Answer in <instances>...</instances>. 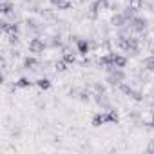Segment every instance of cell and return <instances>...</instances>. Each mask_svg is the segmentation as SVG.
Here are the masks:
<instances>
[{
	"mask_svg": "<svg viewBox=\"0 0 154 154\" xmlns=\"http://www.w3.org/2000/svg\"><path fill=\"white\" fill-rule=\"evenodd\" d=\"M134 11H136V9H132V8H129V9H125V11L122 13V15L125 17V20H127V24H129V22H131L132 18H134Z\"/></svg>",
	"mask_w": 154,
	"mask_h": 154,
	"instance_id": "4fadbf2b",
	"label": "cell"
},
{
	"mask_svg": "<svg viewBox=\"0 0 154 154\" xmlns=\"http://www.w3.org/2000/svg\"><path fill=\"white\" fill-rule=\"evenodd\" d=\"M44 49H45V44H44L40 38H33V40L29 42V51H31V53L40 54V53H44Z\"/></svg>",
	"mask_w": 154,
	"mask_h": 154,
	"instance_id": "277c9868",
	"label": "cell"
},
{
	"mask_svg": "<svg viewBox=\"0 0 154 154\" xmlns=\"http://www.w3.org/2000/svg\"><path fill=\"white\" fill-rule=\"evenodd\" d=\"M76 47H78V53H82V54L89 53V44L85 40H78V42H76Z\"/></svg>",
	"mask_w": 154,
	"mask_h": 154,
	"instance_id": "ba28073f",
	"label": "cell"
},
{
	"mask_svg": "<svg viewBox=\"0 0 154 154\" xmlns=\"http://www.w3.org/2000/svg\"><path fill=\"white\" fill-rule=\"evenodd\" d=\"M129 27H131V31H134V33H141V31L145 29V20L140 18V17H134V18L129 22Z\"/></svg>",
	"mask_w": 154,
	"mask_h": 154,
	"instance_id": "3957f363",
	"label": "cell"
},
{
	"mask_svg": "<svg viewBox=\"0 0 154 154\" xmlns=\"http://www.w3.org/2000/svg\"><path fill=\"white\" fill-rule=\"evenodd\" d=\"M36 63H38V62H36L35 58H31V56H27V58L24 60V67H26V69H35Z\"/></svg>",
	"mask_w": 154,
	"mask_h": 154,
	"instance_id": "30bf717a",
	"label": "cell"
},
{
	"mask_svg": "<svg viewBox=\"0 0 154 154\" xmlns=\"http://www.w3.org/2000/svg\"><path fill=\"white\" fill-rule=\"evenodd\" d=\"M120 89H122V91H123L125 94H129L131 98H134V100H138V102L141 100V94H140L138 91H132L131 87H127V85H123V84H120Z\"/></svg>",
	"mask_w": 154,
	"mask_h": 154,
	"instance_id": "5b68a950",
	"label": "cell"
},
{
	"mask_svg": "<svg viewBox=\"0 0 154 154\" xmlns=\"http://www.w3.org/2000/svg\"><path fill=\"white\" fill-rule=\"evenodd\" d=\"M63 60H65L67 63H72L76 58H74V54H72L71 51H63Z\"/></svg>",
	"mask_w": 154,
	"mask_h": 154,
	"instance_id": "9a60e30c",
	"label": "cell"
},
{
	"mask_svg": "<svg viewBox=\"0 0 154 154\" xmlns=\"http://www.w3.org/2000/svg\"><path fill=\"white\" fill-rule=\"evenodd\" d=\"M125 63H127V58H125V56L114 54V62H112V65H114V67H123Z\"/></svg>",
	"mask_w": 154,
	"mask_h": 154,
	"instance_id": "9c48e42d",
	"label": "cell"
},
{
	"mask_svg": "<svg viewBox=\"0 0 154 154\" xmlns=\"http://www.w3.org/2000/svg\"><path fill=\"white\" fill-rule=\"evenodd\" d=\"M63 2H65V0H51V4H53V6H58V8H60Z\"/></svg>",
	"mask_w": 154,
	"mask_h": 154,
	"instance_id": "d6986e66",
	"label": "cell"
},
{
	"mask_svg": "<svg viewBox=\"0 0 154 154\" xmlns=\"http://www.w3.org/2000/svg\"><path fill=\"white\" fill-rule=\"evenodd\" d=\"M54 69H56L58 72H63V71H67V62H65V60H58V62L54 63Z\"/></svg>",
	"mask_w": 154,
	"mask_h": 154,
	"instance_id": "8fae6325",
	"label": "cell"
},
{
	"mask_svg": "<svg viewBox=\"0 0 154 154\" xmlns=\"http://www.w3.org/2000/svg\"><path fill=\"white\" fill-rule=\"evenodd\" d=\"M31 85H33V82H29L27 78H20L17 82V87H31Z\"/></svg>",
	"mask_w": 154,
	"mask_h": 154,
	"instance_id": "2e32d148",
	"label": "cell"
},
{
	"mask_svg": "<svg viewBox=\"0 0 154 154\" xmlns=\"http://www.w3.org/2000/svg\"><path fill=\"white\" fill-rule=\"evenodd\" d=\"M13 9H15V4L9 2V0H4V2L0 4V11H2V15H9Z\"/></svg>",
	"mask_w": 154,
	"mask_h": 154,
	"instance_id": "8992f818",
	"label": "cell"
},
{
	"mask_svg": "<svg viewBox=\"0 0 154 154\" xmlns=\"http://www.w3.org/2000/svg\"><path fill=\"white\" fill-rule=\"evenodd\" d=\"M129 6H131L132 9H140V8L143 6V0H129Z\"/></svg>",
	"mask_w": 154,
	"mask_h": 154,
	"instance_id": "e0dca14e",
	"label": "cell"
},
{
	"mask_svg": "<svg viewBox=\"0 0 154 154\" xmlns=\"http://www.w3.org/2000/svg\"><path fill=\"white\" fill-rule=\"evenodd\" d=\"M143 65H145V69H147V71H154V56L145 58V60H143Z\"/></svg>",
	"mask_w": 154,
	"mask_h": 154,
	"instance_id": "7c38bea8",
	"label": "cell"
},
{
	"mask_svg": "<svg viewBox=\"0 0 154 154\" xmlns=\"http://www.w3.org/2000/svg\"><path fill=\"white\" fill-rule=\"evenodd\" d=\"M111 69H112V67H111ZM123 78H125V74H123V71L118 67V69H112V71H111V74L107 76V82H109L111 85H120Z\"/></svg>",
	"mask_w": 154,
	"mask_h": 154,
	"instance_id": "7a4b0ae2",
	"label": "cell"
},
{
	"mask_svg": "<svg viewBox=\"0 0 154 154\" xmlns=\"http://www.w3.org/2000/svg\"><path fill=\"white\" fill-rule=\"evenodd\" d=\"M71 2H78V4H80V2H82V0H71Z\"/></svg>",
	"mask_w": 154,
	"mask_h": 154,
	"instance_id": "ffe728a7",
	"label": "cell"
},
{
	"mask_svg": "<svg viewBox=\"0 0 154 154\" xmlns=\"http://www.w3.org/2000/svg\"><path fill=\"white\" fill-rule=\"evenodd\" d=\"M118 114L114 112V111H109V112H98V114H94L93 116V125L94 127H100V125H103V123H107V122H112V123H118Z\"/></svg>",
	"mask_w": 154,
	"mask_h": 154,
	"instance_id": "6da1fadb",
	"label": "cell"
},
{
	"mask_svg": "<svg viewBox=\"0 0 154 154\" xmlns=\"http://www.w3.org/2000/svg\"><path fill=\"white\" fill-rule=\"evenodd\" d=\"M9 44H11V45H17V44H18V36H17V35H11Z\"/></svg>",
	"mask_w": 154,
	"mask_h": 154,
	"instance_id": "ac0fdd59",
	"label": "cell"
},
{
	"mask_svg": "<svg viewBox=\"0 0 154 154\" xmlns=\"http://www.w3.org/2000/svg\"><path fill=\"white\" fill-rule=\"evenodd\" d=\"M111 24H112V26H116V27H122L123 24H127V20H125V17H123V15H114V17H112V20H111Z\"/></svg>",
	"mask_w": 154,
	"mask_h": 154,
	"instance_id": "52a82bcc",
	"label": "cell"
},
{
	"mask_svg": "<svg viewBox=\"0 0 154 154\" xmlns=\"http://www.w3.org/2000/svg\"><path fill=\"white\" fill-rule=\"evenodd\" d=\"M36 85H38L40 89H44V91H45V89H49V87H51V82H49L47 78H40V80L36 82Z\"/></svg>",
	"mask_w": 154,
	"mask_h": 154,
	"instance_id": "5bb4252c",
	"label": "cell"
}]
</instances>
